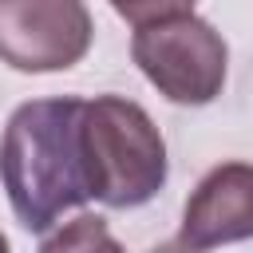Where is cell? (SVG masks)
<instances>
[{"mask_svg":"<svg viewBox=\"0 0 253 253\" xmlns=\"http://www.w3.org/2000/svg\"><path fill=\"white\" fill-rule=\"evenodd\" d=\"M83 99H32L20 103L0 138V182L12 213L28 233H47L67 210L91 202L83 142Z\"/></svg>","mask_w":253,"mask_h":253,"instance_id":"6da1fadb","label":"cell"},{"mask_svg":"<svg viewBox=\"0 0 253 253\" xmlns=\"http://www.w3.org/2000/svg\"><path fill=\"white\" fill-rule=\"evenodd\" d=\"M79 142L91 202H103L111 210H134L158 198V190L166 186L170 174L166 142L154 119L134 99L123 95L83 99Z\"/></svg>","mask_w":253,"mask_h":253,"instance_id":"7a4b0ae2","label":"cell"},{"mask_svg":"<svg viewBox=\"0 0 253 253\" xmlns=\"http://www.w3.org/2000/svg\"><path fill=\"white\" fill-rule=\"evenodd\" d=\"M130 59L158 87V95H166L178 107L213 103L229 71V47L221 32L194 12L134 24Z\"/></svg>","mask_w":253,"mask_h":253,"instance_id":"3957f363","label":"cell"},{"mask_svg":"<svg viewBox=\"0 0 253 253\" xmlns=\"http://www.w3.org/2000/svg\"><path fill=\"white\" fill-rule=\"evenodd\" d=\"M83 0H0V63L28 75L67 71L91 51Z\"/></svg>","mask_w":253,"mask_h":253,"instance_id":"277c9868","label":"cell"},{"mask_svg":"<svg viewBox=\"0 0 253 253\" xmlns=\"http://www.w3.org/2000/svg\"><path fill=\"white\" fill-rule=\"evenodd\" d=\"M253 237V162L213 166L182 210L178 249H213Z\"/></svg>","mask_w":253,"mask_h":253,"instance_id":"5b68a950","label":"cell"},{"mask_svg":"<svg viewBox=\"0 0 253 253\" xmlns=\"http://www.w3.org/2000/svg\"><path fill=\"white\" fill-rule=\"evenodd\" d=\"M95 245H107V249H119V241L103 229V217L95 213H79L67 229H59L55 237H40V249H95Z\"/></svg>","mask_w":253,"mask_h":253,"instance_id":"8992f818","label":"cell"},{"mask_svg":"<svg viewBox=\"0 0 253 253\" xmlns=\"http://www.w3.org/2000/svg\"><path fill=\"white\" fill-rule=\"evenodd\" d=\"M123 20L130 24H146V20H162L174 12H194L198 0H107Z\"/></svg>","mask_w":253,"mask_h":253,"instance_id":"52a82bcc","label":"cell"},{"mask_svg":"<svg viewBox=\"0 0 253 253\" xmlns=\"http://www.w3.org/2000/svg\"><path fill=\"white\" fill-rule=\"evenodd\" d=\"M4 249H8V237H4V233H0V253H4Z\"/></svg>","mask_w":253,"mask_h":253,"instance_id":"ba28073f","label":"cell"}]
</instances>
